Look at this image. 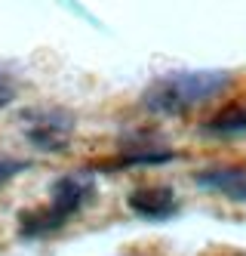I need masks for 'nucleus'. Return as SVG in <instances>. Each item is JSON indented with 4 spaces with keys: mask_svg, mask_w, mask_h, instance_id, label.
<instances>
[{
    "mask_svg": "<svg viewBox=\"0 0 246 256\" xmlns=\"http://www.w3.org/2000/svg\"><path fill=\"white\" fill-rule=\"evenodd\" d=\"M92 194H96L92 176H86V173L62 176L49 188V204L22 216V234L25 238H43V234L59 232L74 213H80L89 204Z\"/></svg>",
    "mask_w": 246,
    "mask_h": 256,
    "instance_id": "nucleus-2",
    "label": "nucleus"
},
{
    "mask_svg": "<svg viewBox=\"0 0 246 256\" xmlns=\"http://www.w3.org/2000/svg\"><path fill=\"white\" fill-rule=\"evenodd\" d=\"M126 204L132 213H139L142 219H154V222H163V219L179 213V200L166 186H148V188L132 192L126 198Z\"/></svg>",
    "mask_w": 246,
    "mask_h": 256,
    "instance_id": "nucleus-3",
    "label": "nucleus"
},
{
    "mask_svg": "<svg viewBox=\"0 0 246 256\" xmlns=\"http://www.w3.org/2000/svg\"><path fill=\"white\" fill-rule=\"evenodd\" d=\"M28 167L25 160H15V158H0V186H3V182H9L12 176H18Z\"/></svg>",
    "mask_w": 246,
    "mask_h": 256,
    "instance_id": "nucleus-7",
    "label": "nucleus"
},
{
    "mask_svg": "<svg viewBox=\"0 0 246 256\" xmlns=\"http://www.w3.org/2000/svg\"><path fill=\"white\" fill-rule=\"evenodd\" d=\"M12 96H15V86H12V80H9L6 74H0V108H6V105L12 102Z\"/></svg>",
    "mask_w": 246,
    "mask_h": 256,
    "instance_id": "nucleus-8",
    "label": "nucleus"
},
{
    "mask_svg": "<svg viewBox=\"0 0 246 256\" xmlns=\"http://www.w3.org/2000/svg\"><path fill=\"white\" fill-rule=\"evenodd\" d=\"M206 133H213V136H243L246 133V105L213 118L206 124Z\"/></svg>",
    "mask_w": 246,
    "mask_h": 256,
    "instance_id": "nucleus-6",
    "label": "nucleus"
},
{
    "mask_svg": "<svg viewBox=\"0 0 246 256\" xmlns=\"http://www.w3.org/2000/svg\"><path fill=\"white\" fill-rule=\"evenodd\" d=\"M71 136V118L59 114V112H43L34 114L31 126H28V139L43 152H62L65 142Z\"/></svg>",
    "mask_w": 246,
    "mask_h": 256,
    "instance_id": "nucleus-4",
    "label": "nucleus"
},
{
    "mask_svg": "<svg viewBox=\"0 0 246 256\" xmlns=\"http://www.w3.org/2000/svg\"><path fill=\"white\" fill-rule=\"evenodd\" d=\"M194 182L206 192L225 194L231 200H246V170L240 167H219V170H200Z\"/></svg>",
    "mask_w": 246,
    "mask_h": 256,
    "instance_id": "nucleus-5",
    "label": "nucleus"
},
{
    "mask_svg": "<svg viewBox=\"0 0 246 256\" xmlns=\"http://www.w3.org/2000/svg\"><path fill=\"white\" fill-rule=\"evenodd\" d=\"M231 84L228 71H173L157 78L145 90V108L157 114H185L203 105L206 99L219 96Z\"/></svg>",
    "mask_w": 246,
    "mask_h": 256,
    "instance_id": "nucleus-1",
    "label": "nucleus"
}]
</instances>
